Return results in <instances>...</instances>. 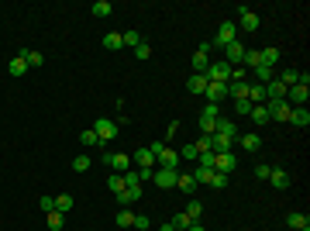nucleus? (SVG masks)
Wrapping results in <instances>:
<instances>
[{
    "mask_svg": "<svg viewBox=\"0 0 310 231\" xmlns=\"http://www.w3.org/2000/svg\"><path fill=\"white\" fill-rule=\"evenodd\" d=\"M207 66H211V59L203 52H193V73H207Z\"/></svg>",
    "mask_w": 310,
    "mask_h": 231,
    "instance_id": "nucleus-39",
    "label": "nucleus"
},
{
    "mask_svg": "<svg viewBox=\"0 0 310 231\" xmlns=\"http://www.w3.org/2000/svg\"><path fill=\"white\" fill-rule=\"evenodd\" d=\"M290 124L307 128V124H310V111H307V107H293V111H290Z\"/></svg>",
    "mask_w": 310,
    "mask_h": 231,
    "instance_id": "nucleus-19",
    "label": "nucleus"
},
{
    "mask_svg": "<svg viewBox=\"0 0 310 231\" xmlns=\"http://www.w3.org/2000/svg\"><path fill=\"white\" fill-rule=\"evenodd\" d=\"M234 38H238V24H234V21H221V28H217V38H214L211 45H221V49H224V45H231Z\"/></svg>",
    "mask_w": 310,
    "mask_h": 231,
    "instance_id": "nucleus-2",
    "label": "nucleus"
},
{
    "mask_svg": "<svg viewBox=\"0 0 310 231\" xmlns=\"http://www.w3.org/2000/svg\"><path fill=\"white\" fill-rule=\"evenodd\" d=\"M38 207H41L45 214H52V211H56V197H41V200H38Z\"/></svg>",
    "mask_w": 310,
    "mask_h": 231,
    "instance_id": "nucleus-53",
    "label": "nucleus"
},
{
    "mask_svg": "<svg viewBox=\"0 0 310 231\" xmlns=\"http://www.w3.org/2000/svg\"><path fill=\"white\" fill-rule=\"evenodd\" d=\"M148 56H152V45H148V41H141V45L135 49V59H138V62H145Z\"/></svg>",
    "mask_w": 310,
    "mask_h": 231,
    "instance_id": "nucleus-45",
    "label": "nucleus"
},
{
    "mask_svg": "<svg viewBox=\"0 0 310 231\" xmlns=\"http://www.w3.org/2000/svg\"><path fill=\"white\" fill-rule=\"evenodd\" d=\"M90 11H93V18H111V4H107V0H97Z\"/></svg>",
    "mask_w": 310,
    "mask_h": 231,
    "instance_id": "nucleus-40",
    "label": "nucleus"
},
{
    "mask_svg": "<svg viewBox=\"0 0 310 231\" xmlns=\"http://www.w3.org/2000/svg\"><path fill=\"white\" fill-rule=\"evenodd\" d=\"M211 176H214V169H200V166H196L193 179H196V183H211Z\"/></svg>",
    "mask_w": 310,
    "mask_h": 231,
    "instance_id": "nucleus-51",
    "label": "nucleus"
},
{
    "mask_svg": "<svg viewBox=\"0 0 310 231\" xmlns=\"http://www.w3.org/2000/svg\"><path fill=\"white\" fill-rule=\"evenodd\" d=\"M79 142H83V145H90V149H100V138H97V131H93V128H83Z\"/></svg>",
    "mask_w": 310,
    "mask_h": 231,
    "instance_id": "nucleus-36",
    "label": "nucleus"
},
{
    "mask_svg": "<svg viewBox=\"0 0 310 231\" xmlns=\"http://www.w3.org/2000/svg\"><path fill=\"white\" fill-rule=\"evenodd\" d=\"M259 59H262V66L276 69V62H279V52H276V49H262V52H259Z\"/></svg>",
    "mask_w": 310,
    "mask_h": 231,
    "instance_id": "nucleus-34",
    "label": "nucleus"
},
{
    "mask_svg": "<svg viewBox=\"0 0 310 231\" xmlns=\"http://www.w3.org/2000/svg\"><path fill=\"white\" fill-rule=\"evenodd\" d=\"M62 224H66V217H62L59 211H52V214H48V228H52V231H59Z\"/></svg>",
    "mask_w": 310,
    "mask_h": 231,
    "instance_id": "nucleus-49",
    "label": "nucleus"
},
{
    "mask_svg": "<svg viewBox=\"0 0 310 231\" xmlns=\"http://www.w3.org/2000/svg\"><path fill=\"white\" fill-rule=\"evenodd\" d=\"M234 169H238V155L234 152H217V159H214V173L231 176Z\"/></svg>",
    "mask_w": 310,
    "mask_h": 231,
    "instance_id": "nucleus-3",
    "label": "nucleus"
},
{
    "mask_svg": "<svg viewBox=\"0 0 310 231\" xmlns=\"http://www.w3.org/2000/svg\"><path fill=\"white\" fill-rule=\"evenodd\" d=\"M131 162H135L138 169H155V155L148 152V149H138V152L131 155Z\"/></svg>",
    "mask_w": 310,
    "mask_h": 231,
    "instance_id": "nucleus-14",
    "label": "nucleus"
},
{
    "mask_svg": "<svg viewBox=\"0 0 310 231\" xmlns=\"http://www.w3.org/2000/svg\"><path fill=\"white\" fill-rule=\"evenodd\" d=\"M217 117H221V104H203L200 121H217Z\"/></svg>",
    "mask_w": 310,
    "mask_h": 231,
    "instance_id": "nucleus-33",
    "label": "nucleus"
},
{
    "mask_svg": "<svg viewBox=\"0 0 310 231\" xmlns=\"http://www.w3.org/2000/svg\"><path fill=\"white\" fill-rule=\"evenodd\" d=\"M73 204H76V200H73V193H59V197H56V211L59 214L73 211Z\"/></svg>",
    "mask_w": 310,
    "mask_h": 231,
    "instance_id": "nucleus-29",
    "label": "nucleus"
},
{
    "mask_svg": "<svg viewBox=\"0 0 310 231\" xmlns=\"http://www.w3.org/2000/svg\"><path fill=\"white\" fill-rule=\"evenodd\" d=\"M107 187H111V193H114V197H117V193L124 190V176H121V173H114V176H111V179H107Z\"/></svg>",
    "mask_w": 310,
    "mask_h": 231,
    "instance_id": "nucleus-43",
    "label": "nucleus"
},
{
    "mask_svg": "<svg viewBox=\"0 0 310 231\" xmlns=\"http://www.w3.org/2000/svg\"><path fill=\"white\" fill-rule=\"evenodd\" d=\"M186 231H207V228H203L200 221H193V224H190V228H186Z\"/></svg>",
    "mask_w": 310,
    "mask_h": 231,
    "instance_id": "nucleus-56",
    "label": "nucleus"
},
{
    "mask_svg": "<svg viewBox=\"0 0 310 231\" xmlns=\"http://www.w3.org/2000/svg\"><path fill=\"white\" fill-rule=\"evenodd\" d=\"M234 145H241V149H248V152H259V149H262V138L255 135H238V142H234Z\"/></svg>",
    "mask_w": 310,
    "mask_h": 231,
    "instance_id": "nucleus-18",
    "label": "nucleus"
},
{
    "mask_svg": "<svg viewBox=\"0 0 310 231\" xmlns=\"http://www.w3.org/2000/svg\"><path fill=\"white\" fill-rule=\"evenodd\" d=\"M211 149H214V152H231V149H234V142L214 131V135H211Z\"/></svg>",
    "mask_w": 310,
    "mask_h": 231,
    "instance_id": "nucleus-20",
    "label": "nucleus"
},
{
    "mask_svg": "<svg viewBox=\"0 0 310 231\" xmlns=\"http://www.w3.org/2000/svg\"><path fill=\"white\" fill-rule=\"evenodd\" d=\"M114 224H117V228H131V224H135V214L128 211V207H121L117 217H114Z\"/></svg>",
    "mask_w": 310,
    "mask_h": 231,
    "instance_id": "nucleus-30",
    "label": "nucleus"
},
{
    "mask_svg": "<svg viewBox=\"0 0 310 231\" xmlns=\"http://www.w3.org/2000/svg\"><path fill=\"white\" fill-rule=\"evenodd\" d=\"M214 159H217V152H200V155H196L200 169H214Z\"/></svg>",
    "mask_w": 310,
    "mask_h": 231,
    "instance_id": "nucleus-42",
    "label": "nucleus"
},
{
    "mask_svg": "<svg viewBox=\"0 0 310 231\" xmlns=\"http://www.w3.org/2000/svg\"><path fill=\"white\" fill-rule=\"evenodd\" d=\"M248 117H252L255 124H269V107H266V104H255Z\"/></svg>",
    "mask_w": 310,
    "mask_h": 231,
    "instance_id": "nucleus-26",
    "label": "nucleus"
},
{
    "mask_svg": "<svg viewBox=\"0 0 310 231\" xmlns=\"http://www.w3.org/2000/svg\"><path fill=\"white\" fill-rule=\"evenodd\" d=\"M252 73H255V79H259L262 86H266L269 79H276V69H269V66H259V69H252Z\"/></svg>",
    "mask_w": 310,
    "mask_h": 231,
    "instance_id": "nucleus-37",
    "label": "nucleus"
},
{
    "mask_svg": "<svg viewBox=\"0 0 310 231\" xmlns=\"http://www.w3.org/2000/svg\"><path fill=\"white\" fill-rule=\"evenodd\" d=\"M211 187H214V190H224V187H228V176H224V173H214L211 176Z\"/></svg>",
    "mask_w": 310,
    "mask_h": 231,
    "instance_id": "nucleus-50",
    "label": "nucleus"
},
{
    "mask_svg": "<svg viewBox=\"0 0 310 231\" xmlns=\"http://www.w3.org/2000/svg\"><path fill=\"white\" fill-rule=\"evenodd\" d=\"M269 183L276 187V190H286L293 179H290V173H286V169H272V173H269Z\"/></svg>",
    "mask_w": 310,
    "mask_h": 231,
    "instance_id": "nucleus-17",
    "label": "nucleus"
},
{
    "mask_svg": "<svg viewBox=\"0 0 310 231\" xmlns=\"http://www.w3.org/2000/svg\"><path fill=\"white\" fill-rule=\"evenodd\" d=\"M124 176V187H141V183H138V173L135 169H128V173H121Z\"/></svg>",
    "mask_w": 310,
    "mask_h": 231,
    "instance_id": "nucleus-54",
    "label": "nucleus"
},
{
    "mask_svg": "<svg viewBox=\"0 0 310 231\" xmlns=\"http://www.w3.org/2000/svg\"><path fill=\"white\" fill-rule=\"evenodd\" d=\"M135 200H141V187H124L117 193V204H135Z\"/></svg>",
    "mask_w": 310,
    "mask_h": 231,
    "instance_id": "nucleus-21",
    "label": "nucleus"
},
{
    "mask_svg": "<svg viewBox=\"0 0 310 231\" xmlns=\"http://www.w3.org/2000/svg\"><path fill=\"white\" fill-rule=\"evenodd\" d=\"M248 100H252V104H262V100H266V86H262V83H248Z\"/></svg>",
    "mask_w": 310,
    "mask_h": 231,
    "instance_id": "nucleus-32",
    "label": "nucleus"
},
{
    "mask_svg": "<svg viewBox=\"0 0 310 231\" xmlns=\"http://www.w3.org/2000/svg\"><path fill=\"white\" fill-rule=\"evenodd\" d=\"M269 173H272V166H266V162H259V166L252 169V176H255V179H269Z\"/></svg>",
    "mask_w": 310,
    "mask_h": 231,
    "instance_id": "nucleus-46",
    "label": "nucleus"
},
{
    "mask_svg": "<svg viewBox=\"0 0 310 231\" xmlns=\"http://www.w3.org/2000/svg\"><path fill=\"white\" fill-rule=\"evenodd\" d=\"M203 76L211 79V83H228V79H231V66H228V62H211Z\"/></svg>",
    "mask_w": 310,
    "mask_h": 231,
    "instance_id": "nucleus-7",
    "label": "nucleus"
},
{
    "mask_svg": "<svg viewBox=\"0 0 310 231\" xmlns=\"http://www.w3.org/2000/svg\"><path fill=\"white\" fill-rule=\"evenodd\" d=\"M121 41H124V49H138L145 38H141L138 31H124V35H121Z\"/></svg>",
    "mask_w": 310,
    "mask_h": 231,
    "instance_id": "nucleus-38",
    "label": "nucleus"
},
{
    "mask_svg": "<svg viewBox=\"0 0 310 231\" xmlns=\"http://www.w3.org/2000/svg\"><path fill=\"white\" fill-rule=\"evenodd\" d=\"M7 73H11V76H24V73H28V62H24L21 56H14L11 62H7Z\"/></svg>",
    "mask_w": 310,
    "mask_h": 231,
    "instance_id": "nucleus-24",
    "label": "nucleus"
},
{
    "mask_svg": "<svg viewBox=\"0 0 310 231\" xmlns=\"http://www.w3.org/2000/svg\"><path fill=\"white\" fill-rule=\"evenodd\" d=\"M93 131H97L100 145H107V142L117 135V121H111V117H100V121H93Z\"/></svg>",
    "mask_w": 310,
    "mask_h": 231,
    "instance_id": "nucleus-4",
    "label": "nucleus"
},
{
    "mask_svg": "<svg viewBox=\"0 0 310 231\" xmlns=\"http://www.w3.org/2000/svg\"><path fill=\"white\" fill-rule=\"evenodd\" d=\"M148 152L155 155V169H159V166H162V169H176V166H179V152L169 149L166 142H152Z\"/></svg>",
    "mask_w": 310,
    "mask_h": 231,
    "instance_id": "nucleus-1",
    "label": "nucleus"
},
{
    "mask_svg": "<svg viewBox=\"0 0 310 231\" xmlns=\"http://www.w3.org/2000/svg\"><path fill=\"white\" fill-rule=\"evenodd\" d=\"M252 107H255L252 100H234V111H238L241 117H245V114H252Z\"/></svg>",
    "mask_w": 310,
    "mask_h": 231,
    "instance_id": "nucleus-48",
    "label": "nucleus"
},
{
    "mask_svg": "<svg viewBox=\"0 0 310 231\" xmlns=\"http://www.w3.org/2000/svg\"><path fill=\"white\" fill-rule=\"evenodd\" d=\"M100 159H104V162H107V166H111L114 173H128V169H131V155H121V152H104Z\"/></svg>",
    "mask_w": 310,
    "mask_h": 231,
    "instance_id": "nucleus-6",
    "label": "nucleus"
},
{
    "mask_svg": "<svg viewBox=\"0 0 310 231\" xmlns=\"http://www.w3.org/2000/svg\"><path fill=\"white\" fill-rule=\"evenodd\" d=\"M135 173H138V183H145V179H152L155 169H135Z\"/></svg>",
    "mask_w": 310,
    "mask_h": 231,
    "instance_id": "nucleus-55",
    "label": "nucleus"
},
{
    "mask_svg": "<svg viewBox=\"0 0 310 231\" xmlns=\"http://www.w3.org/2000/svg\"><path fill=\"white\" fill-rule=\"evenodd\" d=\"M18 56L28 62V69H35V66H41V62H45V56H41V52H28V49H21Z\"/></svg>",
    "mask_w": 310,
    "mask_h": 231,
    "instance_id": "nucleus-28",
    "label": "nucleus"
},
{
    "mask_svg": "<svg viewBox=\"0 0 310 231\" xmlns=\"http://www.w3.org/2000/svg\"><path fill=\"white\" fill-rule=\"evenodd\" d=\"M279 83L290 90L293 83H300V69H283V73H279Z\"/></svg>",
    "mask_w": 310,
    "mask_h": 231,
    "instance_id": "nucleus-31",
    "label": "nucleus"
},
{
    "mask_svg": "<svg viewBox=\"0 0 310 231\" xmlns=\"http://www.w3.org/2000/svg\"><path fill=\"white\" fill-rule=\"evenodd\" d=\"M104 49H107V52H117V49H124L121 35H117V31H107V35H104Z\"/></svg>",
    "mask_w": 310,
    "mask_h": 231,
    "instance_id": "nucleus-27",
    "label": "nucleus"
},
{
    "mask_svg": "<svg viewBox=\"0 0 310 231\" xmlns=\"http://www.w3.org/2000/svg\"><path fill=\"white\" fill-rule=\"evenodd\" d=\"M224 62H228V66H241V56H245V45H241V41L234 38L231 45H224Z\"/></svg>",
    "mask_w": 310,
    "mask_h": 231,
    "instance_id": "nucleus-11",
    "label": "nucleus"
},
{
    "mask_svg": "<svg viewBox=\"0 0 310 231\" xmlns=\"http://www.w3.org/2000/svg\"><path fill=\"white\" fill-rule=\"evenodd\" d=\"M266 107H269V121H290V104H286V100H276V104H266Z\"/></svg>",
    "mask_w": 310,
    "mask_h": 231,
    "instance_id": "nucleus-12",
    "label": "nucleus"
},
{
    "mask_svg": "<svg viewBox=\"0 0 310 231\" xmlns=\"http://www.w3.org/2000/svg\"><path fill=\"white\" fill-rule=\"evenodd\" d=\"M307 97H310V86L293 83L290 90H286V104H290V107H307Z\"/></svg>",
    "mask_w": 310,
    "mask_h": 231,
    "instance_id": "nucleus-5",
    "label": "nucleus"
},
{
    "mask_svg": "<svg viewBox=\"0 0 310 231\" xmlns=\"http://www.w3.org/2000/svg\"><path fill=\"white\" fill-rule=\"evenodd\" d=\"M186 90H190V94H203V90H207V76H203V73H193V76L186 79Z\"/></svg>",
    "mask_w": 310,
    "mask_h": 231,
    "instance_id": "nucleus-23",
    "label": "nucleus"
},
{
    "mask_svg": "<svg viewBox=\"0 0 310 231\" xmlns=\"http://www.w3.org/2000/svg\"><path fill=\"white\" fill-rule=\"evenodd\" d=\"M228 97H234V100H248V83H228Z\"/></svg>",
    "mask_w": 310,
    "mask_h": 231,
    "instance_id": "nucleus-25",
    "label": "nucleus"
},
{
    "mask_svg": "<svg viewBox=\"0 0 310 231\" xmlns=\"http://www.w3.org/2000/svg\"><path fill=\"white\" fill-rule=\"evenodd\" d=\"M73 169H76V173H86V169H90V155H76V159H73Z\"/></svg>",
    "mask_w": 310,
    "mask_h": 231,
    "instance_id": "nucleus-44",
    "label": "nucleus"
},
{
    "mask_svg": "<svg viewBox=\"0 0 310 231\" xmlns=\"http://www.w3.org/2000/svg\"><path fill=\"white\" fill-rule=\"evenodd\" d=\"M186 217H190V221H200V214H203V204H200V200H186Z\"/></svg>",
    "mask_w": 310,
    "mask_h": 231,
    "instance_id": "nucleus-35",
    "label": "nucleus"
},
{
    "mask_svg": "<svg viewBox=\"0 0 310 231\" xmlns=\"http://www.w3.org/2000/svg\"><path fill=\"white\" fill-rule=\"evenodd\" d=\"M169 224H173L176 231H186V228H190V224H193V221H190V217H186V214L179 211V214H176V217H173V221H169Z\"/></svg>",
    "mask_w": 310,
    "mask_h": 231,
    "instance_id": "nucleus-41",
    "label": "nucleus"
},
{
    "mask_svg": "<svg viewBox=\"0 0 310 231\" xmlns=\"http://www.w3.org/2000/svg\"><path fill=\"white\" fill-rule=\"evenodd\" d=\"M176 190L193 193V190H196V179H193V173H179V176H176Z\"/></svg>",
    "mask_w": 310,
    "mask_h": 231,
    "instance_id": "nucleus-22",
    "label": "nucleus"
},
{
    "mask_svg": "<svg viewBox=\"0 0 310 231\" xmlns=\"http://www.w3.org/2000/svg\"><path fill=\"white\" fill-rule=\"evenodd\" d=\"M266 100H269V104H276V100H286V86H283L279 79H269V83H266Z\"/></svg>",
    "mask_w": 310,
    "mask_h": 231,
    "instance_id": "nucleus-13",
    "label": "nucleus"
},
{
    "mask_svg": "<svg viewBox=\"0 0 310 231\" xmlns=\"http://www.w3.org/2000/svg\"><path fill=\"white\" fill-rule=\"evenodd\" d=\"M159 231H176V228H173V224H169V221H166V224H162V228H159Z\"/></svg>",
    "mask_w": 310,
    "mask_h": 231,
    "instance_id": "nucleus-57",
    "label": "nucleus"
},
{
    "mask_svg": "<svg viewBox=\"0 0 310 231\" xmlns=\"http://www.w3.org/2000/svg\"><path fill=\"white\" fill-rule=\"evenodd\" d=\"M217 135L238 142V124H234V121H224V117H217Z\"/></svg>",
    "mask_w": 310,
    "mask_h": 231,
    "instance_id": "nucleus-16",
    "label": "nucleus"
},
{
    "mask_svg": "<svg viewBox=\"0 0 310 231\" xmlns=\"http://www.w3.org/2000/svg\"><path fill=\"white\" fill-rule=\"evenodd\" d=\"M131 228H135V231H148V228H152V221H148L145 214H135V224H131Z\"/></svg>",
    "mask_w": 310,
    "mask_h": 231,
    "instance_id": "nucleus-47",
    "label": "nucleus"
},
{
    "mask_svg": "<svg viewBox=\"0 0 310 231\" xmlns=\"http://www.w3.org/2000/svg\"><path fill=\"white\" fill-rule=\"evenodd\" d=\"M286 224H290L293 231H310V217L300 214V211H293V214H286Z\"/></svg>",
    "mask_w": 310,
    "mask_h": 231,
    "instance_id": "nucleus-15",
    "label": "nucleus"
},
{
    "mask_svg": "<svg viewBox=\"0 0 310 231\" xmlns=\"http://www.w3.org/2000/svg\"><path fill=\"white\" fill-rule=\"evenodd\" d=\"M203 97H207V104H221V100L228 97V83H211V79H207V90H203Z\"/></svg>",
    "mask_w": 310,
    "mask_h": 231,
    "instance_id": "nucleus-9",
    "label": "nucleus"
},
{
    "mask_svg": "<svg viewBox=\"0 0 310 231\" xmlns=\"http://www.w3.org/2000/svg\"><path fill=\"white\" fill-rule=\"evenodd\" d=\"M176 169H162V166H159V169H155L152 173V179H155V187H159V190H173L176 187Z\"/></svg>",
    "mask_w": 310,
    "mask_h": 231,
    "instance_id": "nucleus-8",
    "label": "nucleus"
},
{
    "mask_svg": "<svg viewBox=\"0 0 310 231\" xmlns=\"http://www.w3.org/2000/svg\"><path fill=\"white\" fill-rule=\"evenodd\" d=\"M238 28L255 31V28H259V14H255V11H248V7H238Z\"/></svg>",
    "mask_w": 310,
    "mask_h": 231,
    "instance_id": "nucleus-10",
    "label": "nucleus"
},
{
    "mask_svg": "<svg viewBox=\"0 0 310 231\" xmlns=\"http://www.w3.org/2000/svg\"><path fill=\"white\" fill-rule=\"evenodd\" d=\"M196 155H200V152H196V145H193V142L179 149V159H196Z\"/></svg>",
    "mask_w": 310,
    "mask_h": 231,
    "instance_id": "nucleus-52",
    "label": "nucleus"
}]
</instances>
